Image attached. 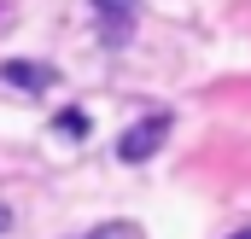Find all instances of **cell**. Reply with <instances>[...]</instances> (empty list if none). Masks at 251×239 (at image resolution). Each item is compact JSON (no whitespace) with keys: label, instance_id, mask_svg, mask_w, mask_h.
<instances>
[{"label":"cell","instance_id":"cell-1","mask_svg":"<svg viewBox=\"0 0 251 239\" xmlns=\"http://www.w3.org/2000/svg\"><path fill=\"white\" fill-rule=\"evenodd\" d=\"M164 140H170V117H164V111H152V117H140L134 128H123L117 158H123V164H146L152 152H164Z\"/></svg>","mask_w":251,"mask_h":239},{"label":"cell","instance_id":"cell-2","mask_svg":"<svg viewBox=\"0 0 251 239\" xmlns=\"http://www.w3.org/2000/svg\"><path fill=\"white\" fill-rule=\"evenodd\" d=\"M0 82H12L18 94H47L59 82V70L53 64H29V59H6L0 64Z\"/></svg>","mask_w":251,"mask_h":239},{"label":"cell","instance_id":"cell-3","mask_svg":"<svg viewBox=\"0 0 251 239\" xmlns=\"http://www.w3.org/2000/svg\"><path fill=\"white\" fill-rule=\"evenodd\" d=\"M94 6H100V12L111 18V29H105V41H123V24H128V6H134V0H94Z\"/></svg>","mask_w":251,"mask_h":239},{"label":"cell","instance_id":"cell-4","mask_svg":"<svg viewBox=\"0 0 251 239\" xmlns=\"http://www.w3.org/2000/svg\"><path fill=\"white\" fill-rule=\"evenodd\" d=\"M53 128H59L64 140H82V134H88V117H82V111L70 105V111H59V117H53Z\"/></svg>","mask_w":251,"mask_h":239},{"label":"cell","instance_id":"cell-5","mask_svg":"<svg viewBox=\"0 0 251 239\" xmlns=\"http://www.w3.org/2000/svg\"><path fill=\"white\" fill-rule=\"evenodd\" d=\"M76 239H140V228L134 222H100L94 234H76Z\"/></svg>","mask_w":251,"mask_h":239},{"label":"cell","instance_id":"cell-6","mask_svg":"<svg viewBox=\"0 0 251 239\" xmlns=\"http://www.w3.org/2000/svg\"><path fill=\"white\" fill-rule=\"evenodd\" d=\"M0 234H12V210L6 204H0Z\"/></svg>","mask_w":251,"mask_h":239},{"label":"cell","instance_id":"cell-7","mask_svg":"<svg viewBox=\"0 0 251 239\" xmlns=\"http://www.w3.org/2000/svg\"><path fill=\"white\" fill-rule=\"evenodd\" d=\"M228 239H251V228H240V234H228Z\"/></svg>","mask_w":251,"mask_h":239}]
</instances>
